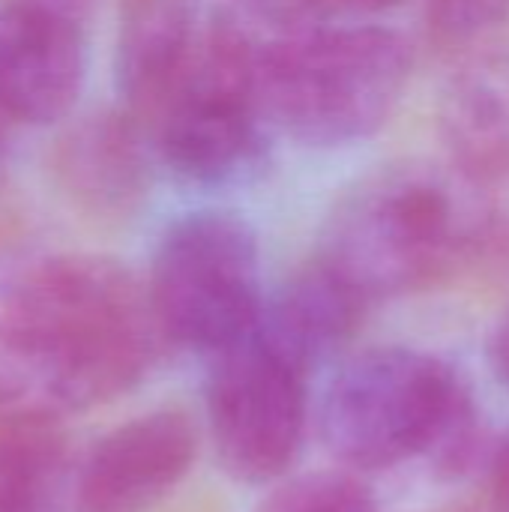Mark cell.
I'll return each mask as SVG.
<instances>
[{"label":"cell","mask_w":509,"mask_h":512,"mask_svg":"<svg viewBox=\"0 0 509 512\" xmlns=\"http://www.w3.org/2000/svg\"><path fill=\"white\" fill-rule=\"evenodd\" d=\"M318 432L327 453L354 471H384L429 456L456 477L477 441L474 399L438 357L384 345L348 357L324 387Z\"/></svg>","instance_id":"2"},{"label":"cell","mask_w":509,"mask_h":512,"mask_svg":"<svg viewBox=\"0 0 509 512\" xmlns=\"http://www.w3.org/2000/svg\"><path fill=\"white\" fill-rule=\"evenodd\" d=\"M84 24L36 0H0V117L45 126L84 87Z\"/></svg>","instance_id":"9"},{"label":"cell","mask_w":509,"mask_h":512,"mask_svg":"<svg viewBox=\"0 0 509 512\" xmlns=\"http://www.w3.org/2000/svg\"><path fill=\"white\" fill-rule=\"evenodd\" d=\"M204 0H120L114 87L120 108L147 129L180 90L201 42Z\"/></svg>","instance_id":"11"},{"label":"cell","mask_w":509,"mask_h":512,"mask_svg":"<svg viewBox=\"0 0 509 512\" xmlns=\"http://www.w3.org/2000/svg\"><path fill=\"white\" fill-rule=\"evenodd\" d=\"M411 81V45L378 24H327L264 84V120L309 147L375 135Z\"/></svg>","instance_id":"4"},{"label":"cell","mask_w":509,"mask_h":512,"mask_svg":"<svg viewBox=\"0 0 509 512\" xmlns=\"http://www.w3.org/2000/svg\"><path fill=\"white\" fill-rule=\"evenodd\" d=\"M489 354H492V366H495L498 378H501V381L509 387V312L501 318L498 330L492 333Z\"/></svg>","instance_id":"18"},{"label":"cell","mask_w":509,"mask_h":512,"mask_svg":"<svg viewBox=\"0 0 509 512\" xmlns=\"http://www.w3.org/2000/svg\"><path fill=\"white\" fill-rule=\"evenodd\" d=\"M36 3H45V6H51V9H57V12H63V15L84 24L96 0H36Z\"/></svg>","instance_id":"20"},{"label":"cell","mask_w":509,"mask_h":512,"mask_svg":"<svg viewBox=\"0 0 509 512\" xmlns=\"http://www.w3.org/2000/svg\"><path fill=\"white\" fill-rule=\"evenodd\" d=\"M198 429L180 408H156L111 429L75 465L78 512H153L192 471Z\"/></svg>","instance_id":"7"},{"label":"cell","mask_w":509,"mask_h":512,"mask_svg":"<svg viewBox=\"0 0 509 512\" xmlns=\"http://www.w3.org/2000/svg\"><path fill=\"white\" fill-rule=\"evenodd\" d=\"M144 285L165 345L210 357L261 315L258 234L237 213H186L165 228Z\"/></svg>","instance_id":"5"},{"label":"cell","mask_w":509,"mask_h":512,"mask_svg":"<svg viewBox=\"0 0 509 512\" xmlns=\"http://www.w3.org/2000/svg\"><path fill=\"white\" fill-rule=\"evenodd\" d=\"M330 15L333 12H351V15H375L399 6L402 0H318Z\"/></svg>","instance_id":"19"},{"label":"cell","mask_w":509,"mask_h":512,"mask_svg":"<svg viewBox=\"0 0 509 512\" xmlns=\"http://www.w3.org/2000/svg\"><path fill=\"white\" fill-rule=\"evenodd\" d=\"M509 0H432V24L441 36L459 39L492 24Z\"/></svg>","instance_id":"16"},{"label":"cell","mask_w":509,"mask_h":512,"mask_svg":"<svg viewBox=\"0 0 509 512\" xmlns=\"http://www.w3.org/2000/svg\"><path fill=\"white\" fill-rule=\"evenodd\" d=\"M0 123H3V117H0Z\"/></svg>","instance_id":"21"},{"label":"cell","mask_w":509,"mask_h":512,"mask_svg":"<svg viewBox=\"0 0 509 512\" xmlns=\"http://www.w3.org/2000/svg\"><path fill=\"white\" fill-rule=\"evenodd\" d=\"M369 303L321 258L300 267L273 297H264L258 324L312 375L360 330Z\"/></svg>","instance_id":"13"},{"label":"cell","mask_w":509,"mask_h":512,"mask_svg":"<svg viewBox=\"0 0 509 512\" xmlns=\"http://www.w3.org/2000/svg\"><path fill=\"white\" fill-rule=\"evenodd\" d=\"M327 24L330 12L318 0H216L195 66L243 87L261 105L273 72Z\"/></svg>","instance_id":"12"},{"label":"cell","mask_w":509,"mask_h":512,"mask_svg":"<svg viewBox=\"0 0 509 512\" xmlns=\"http://www.w3.org/2000/svg\"><path fill=\"white\" fill-rule=\"evenodd\" d=\"M312 372L258 321L207 357L204 408L222 468L249 486L282 480L306 441Z\"/></svg>","instance_id":"6"},{"label":"cell","mask_w":509,"mask_h":512,"mask_svg":"<svg viewBox=\"0 0 509 512\" xmlns=\"http://www.w3.org/2000/svg\"><path fill=\"white\" fill-rule=\"evenodd\" d=\"M147 126L123 108L72 123L51 147V180L60 198L96 222H123L150 195Z\"/></svg>","instance_id":"10"},{"label":"cell","mask_w":509,"mask_h":512,"mask_svg":"<svg viewBox=\"0 0 509 512\" xmlns=\"http://www.w3.org/2000/svg\"><path fill=\"white\" fill-rule=\"evenodd\" d=\"M255 512H378L369 486L348 471H315L276 480Z\"/></svg>","instance_id":"15"},{"label":"cell","mask_w":509,"mask_h":512,"mask_svg":"<svg viewBox=\"0 0 509 512\" xmlns=\"http://www.w3.org/2000/svg\"><path fill=\"white\" fill-rule=\"evenodd\" d=\"M459 252V216L426 168L390 165L360 177L333 204L321 258L369 306L438 282Z\"/></svg>","instance_id":"3"},{"label":"cell","mask_w":509,"mask_h":512,"mask_svg":"<svg viewBox=\"0 0 509 512\" xmlns=\"http://www.w3.org/2000/svg\"><path fill=\"white\" fill-rule=\"evenodd\" d=\"M75 465L57 411H15L0 423V512H60L72 501Z\"/></svg>","instance_id":"14"},{"label":"cell","mask_w":509,"mask_h":512,"mask_svg":"<svg viewBox=\"0 0 509 512\" xmlns=\"http://www.w3.org/2000/svg\"><path fill=\"white\" fill-rule=\"evenodd\" d=\"M147 285L105 255H54L0 291V375L60 417L135 390L159 360Z\"/></svg>","instance_id":"1"},{"label":"cell","mask_w":509,"mask_h":512,"mask_svg":"<svg viewBox=\"0 0 509 512\" xmlns=\"http://www.w3.org/2000/svg\"><path fill=\"white\" fill-rule=\"evenodd\" d=\"M264 111L252 93L201 66L183 78L156 120L159 156L183 180L222 186L243 177L264 153Z\"/></svg>","instance_id":"8"},{"label":"cell","mask_w":509,"mask_h":512,"mask_svg":"<svg viewBox=\"0 0 509 512\" xmlns=\"http://www.w3.org/2000/svg\"><path fill=\"white\" fill-rule=\"evenodd\" d=\"M489 512H509V438L489 468Z\"/></svg>","instance_id":"17"}]
</instances>
